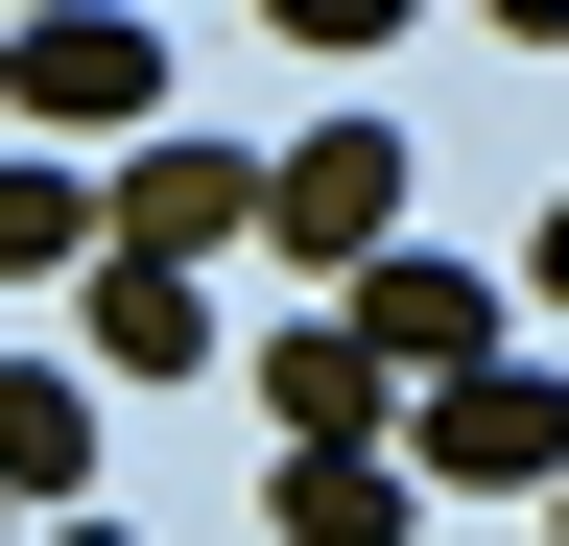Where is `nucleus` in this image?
Wrapping results in <instances>:
<instances>
[{
	"label": "nucleus",
	"mask_w": 569,
	"mask_h": 546,
	"mask_svg": "<svg viewBox=\"0 0 569 546\" xmlns=\"http://www.w3.org/2000/svg\"><path fill=\"white\" fill-rule=\"evenodd\" d=\"M0 119L71 143V167H119L142 119H190V96H167V48H142L119 0H71V24H0Z\"/></svg>",
	"instance_id": "f257e3e1"
},
{
	"label": "nucleus",
	"mask_w": 569,
	"mask_h": 546,
	"mask_svg": "<svg viewBox=\"0 0 569 546\" xmlns=\"http://www.w3.org/2000/svg\"><path fill=\"white\" fill-rule=\"evenodd\" d=\"M96 238H119V261H190V286H213V238H261V143H190V119H142V143L96 167Z\"/></svg>",
	"instance_id": "f03ea898"
},
{
	"label": "nucleus",
	"mask_w": 569,
	"mask_h": 546,
	"mask_svg": "<svg viewBox=\"0 0 569 546\" xmlns=\"http://www.w3.org/2000/svg\"><path fill=\"white\" fill-rule=\"evenodd\" d=\"M261 238L356 286V261L403 238V119H309V143H261Z\"/></svg>",
	"instance_id": "7ed1b4c3"
},
{
	"label": "nucleus",
	"mask_w": 569,
	"mask_h": 546,
	"mask_svg": "<svg viewBox=\"0 0 569 546\" xmlns=\"http://www.w3.org/2000/svg\"><path fill=\"white\" fill-rule=\"evenodd\" d=\"M403 475H475V499H546V475H569V380H546V357H475V380H427Z\"/></svg>",
	"instance_id": "20e7f679"
},
{
	"label": "nucleus",
	"mask_w": 569,
	"mask_h": 546,
	"mask_svg": "<svg viewBox=\"0 0 569 546\" xmlns=\"http://www.w3.org/2000/svg\"><path fill=\"white\" fill-rule=\"evenodd\" d=\"M332 332H356L380 380H475V357H498V286H475V261H427V238H380Z\"/></svg>",
	"instance_id": "39448f33"
},
{
	"label": "nucleus",
	"mask_w": 569,
	"mask_h": 546,
	"mask_svg": "<svg viewBox=\"0 0 569 546\" xmlns=\"http://www.w3.org/2000/svg\"><path fill=\"white\" fill-rule=\"evenodd\" d=\"M71 286H96V404H119V380H213V286H190V261H119V238H96Z\"/></svg>",
	"instance_id": "423d86ee"
},
{
	"label": "nucleus",
	"mask_w": 569,
	"mask_h": 546,
	"mask_svg": "<svg viewBox=\"0 0 569 546\" xmlns=\"http://www.w3.org/2000/svg\"><path fill=\"white\" fill-rule=\"evenodd\" d=\"M96 428H119V404H96V357H0V499H96Z\"/></svg>",
	"instance_id": "0eeeda50"
},
{
	"label": "nucleus",
	"mask_w": 569,
	"mask_h": 546,
	"mask_svg": "<svg viewBox=\"0 0 569 546\" xmlns=\"http://www.w3.org/2000/svg\"><path fill=\"white\" fill-rule=\"evenodd\" d=\"M261 404H284V451H380V357L356 332H261Z\"/></svg>",
	"instance_id": "6e6552de"
},
{
	"label": "nucleus",
	"mask_w": 569,
	"mask_h": 546,
	"mask_svg": "<svg viewBox=\"0 0 569 546\" xmlns=\"http://www.w3.org/2000/svg\"><path fill=\"white\" fill-rule=\"evenodd\" d=\"M96 261V167L71 143H0V286H71Z\"/></svg>",
	"instance_id": "1a4fd4ad"
},
{
	"label": "nucleus",
	"mask_w": 569,
	"mask_h": 546,
	"mask_svg": "<svg viewBox=\"0 0 569 546\" xmlns=\"http://www.w3.org/2000/svg\"><path fill=\"white\" fill-rule=\"evenodd\" d=\"M261 523H284V546H403V451H284Z\"/></svg>",
	"instance_id": "9d476101"
},
{
	"label": "nucleus",
	"mask_w": 569,
	"mask_h": 546,
	"mask_svg": "<svg viewBox=\"0 0 569 546\" xmlns=\"http://www.w3.org/2000/svg\"><path fill=\"white\" fill-rule=\"evenodd\" d=\"M427 0H284V48H403Z\"/></svg>",
	"instance_id": "9b49d317"
},
{
	"label": "nucleus",
	"mask_w": 569,
	"mask_h": 546,
	"mask_svg": "<svg viewBox=\"0 0 569 546\" xmlns=\"http://www.w3.org/2000/svg\"><path fill=\"white\" fill-rule=\"evenodd\" d=\"M522 286H546V309H569V190H546V238H522Z\"/></svg>",
	"instance_id": "f8f14e48"
},
{
	"label": "nucleus",
	"mask_w": 569,
	"mask_h": 546,
	"mask_svg": "<svg viewBox=\"0 0 569 546\" xmlns=\"http://www.w3.org/2000/svg\"><path fill=\"white\" fill-rule=\"evenodd\" d=\"M475 24H522V48H569V0H475Z\"/></svg>",
	"instance_id": "ddd939ff"
},
{
	"label": "nucleus",
	"mask_w": 569,
	"mask_h": 546,
	"mask_svg": "<svg viewBox=\"0 0 569 546\" xmlns=\"http://www.w3.org/2000/svg\"><path fill=\"white\" fill-rule=\"evenodd\" d=\"M48 546H119V523H96V499H71V523H48Z\"/></svg>",
	"instance_id": "4468645a"
},
{
	"label": "nucleus",
	"mask_w": 569,
	"mask_h": 546,
	"mask_svg": "<svg viewBox=\"0 0 569 546\" xmlns=\"http://www.w3.org/2000/svg\"><path fill=\"white\" fill-rule=\"evenodd\" d=\"M0 24H71V0H0Z\"/></svg>",
	"instance_id": "2eb2a0df"
},
{
	"label": "nucleus",
	"mask_w": 569,
	"mask_h": 546,
	"mask_svg": "<svg viewBox=\"0 0 569 546\" xmlns=\"http://www.w3.org/2000/svg\"><path fill=\"white\" fill-rule=\"evenodd\" d=\"M546 499H569V475H546Z\"/></svg>",
	"instance_id": "dca6fc26"
}]
</instances>
